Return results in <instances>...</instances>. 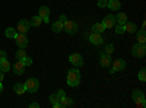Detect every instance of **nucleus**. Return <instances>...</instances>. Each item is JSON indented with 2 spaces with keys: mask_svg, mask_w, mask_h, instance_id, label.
Listing matches in <instances>:
<instances>
[{
  "mask_svg": "<svg viewBox=\"0 0 146 108\" xmlns=\"http://www.w3.org/2000/svg\"><path fill=\"white\" fill-rule=\"evenodd\" d=\"M136 107H137V108H145V107H146L145 99H142V101H136Z\"/></svg>",
  "mask_w": 146,
  "mask_h": 108,
  "instance_id": "34",
  "label": "nucleus"
},
{
  "mask_svg": "<svg viewBox=\"0 0 146 108\" xmlns=\"http://www.w3.org/2000/svg\"><path fill=\"white\" fill-rule=\"evenodd\" d=\"M104 51H105V54H110V56H111V53L114 51V44H107L105 48H104Z\"/></svg>",
  "mask_w": 146,
  "mask_h": 108,
  "instance_id": "27",
  "label": "nucleus"
},
{
  "mask_svg": "<svg viewBox=\"0 0 146 108\" xmlns=\"http://www.w3.org/2000/svg\"><path fill=\"white\" fill-rule=\"evenodd\" d=\"M115 22L120 23V25H124V23L127 22V15H126V13H118V15L115 16Z\"/></svg>",
  "mask_w": 146,
  "mask_h": 108,
  "instance_id": "23",
  "label": "nucleus"
},
{
  "mask_svg": "<svg viewBox=\"0 0 146 108\" xmlns=\"http://www.w3.org/2000/svg\"><path fill=\"white\" fill-rule=\"evenodd\" d=\"M108 5V0H98V6L100 7H107Z\"/></svg>",
  "mask_w": 146,
  "mask_h": 108,
  "instance_id": "32",
  "label": "nucleus"
},
{
  "mask_svg": "<svg viewBox=\"0 0 146 108\" xmlns=\"http://www.w3.org/2000/svg\"><path fill=\"white\" fill-rule=\"evenodd\" d=\"M57 101H58L57 95H56V93H51V95H50V102H51V104H54V102H57Z\"/></svg>",
  "mask_w": 146,
  "mask_h": 108,
  "instance_id": "33",
  "label": "nucleus"
},
{
  "mask_svg": "<svg viewBox=\"0 0 146 108\" xmlns=\"http://www.w3.org/2000/svg\"><path fill=\"white\" fill-rule=\"evenodd\" d=\"M107 7H110L111 10H118V9L121 7V3L118 2V0H108Z\"/></svg>",
  "mask_w": 146,
  "mask_h": 108,
  "instance_id": "20",
  "label": "nucleus"
},
{
  "mask_svg": "<svg viewBox=\"0 0 146 108\" xmlns=\"http://www.w3.org/2000/svg\"><path fill=\"white\" fill-rule=\"evenodd\" d=\"M15 57H16V60H23V58L27 57V51H25V48H19V50L16 51Z\"/></svg>",
  "mask_w": 146,
  "mask_h": 108,
  "instance_id": "25",
  "label": "nucleus"
},
{
  "mask_svg": "<svg viewBox=\"0 0 146 108\" xmlns=\"http://www.w3.org/2000/svg\"><path fill=\"white\" fill-rule=\"evenodd\" d=\"M7 54H6V51H3V50H0V58H5Z\"/></svg>",
  "mask_w": 146,
  "mask_h": 108,
  "instance_id": "38",
  "label": "nucleus"
},
{
  "mask_svg": "<svg viewBox=\"0 0 146 108\" xmlns=\"http://www.w3.org/2000/svg\"><path fill=\"white\" fill-rule=\"evenodd\" d=\"M25 89H27V92H31V93H35L36 91L40 89V82H38V79H35V78H31V79H28L25 83Z\"/></svg>",
  "mask_w": 146,
  "mask_h": 108,
  "instance_id": "3",
  "label": "nucleus"
},
{
  "mask_svg": "<svg viewBox=\"0 0 146 108\" xmlns=\"http://www.w3.org/2000/svg\"><path fill=\"white\" fill-rule=\"evenodd\" d=\"M114 31H115L117 34H123V32H124V27L120 25V23H115V25H114Z\"/></svg>",
  "mask_w": 146,
  "mask_h": 108,
  "instance_id": "28",
  "label": "nucleus"
},
{
  "mask_svg": "<svg viewBox=\"0 0 146 108\" xmlns=\"http://www.w3.org/2000/svg\"><path fill=\"white\" fill-rule=\"evenodd\" d=\"M69 62L75 66V67H80V66L83 64V58H82L80 54H72V56L69 57Z\"/></svg>",
  "mask_w": 146,
  "mask_h": 108,
  "instance_id": "13",
  "label": "nucleus"
},
{
  "mask_svg": "<svg viewBox=\"0 0 146 108\" xmlns=\"http://www.w3.org/2000/svg\"><path fill=\"white\" fill-rule=\"evenodd\" d=\"M3 79H5V72L0 70V82H3Z\"/></svg>",
  "mask_w": 146,
  "mask_h": 108,
  "instance_id": "39",
  "label": "nucleus"
},
{
  "mask_svg": "<svg viewBox=\"0 0 146 108\" xmlns=\"http://www.w3.org/2000/svg\"><path fill=\"white\" fill-rule=\"evenodd\" d=\"M58 102H60V105H62V108H64V107H73V105H75L73 99H72V98H69V97H63V98H60V99H58Z\"/></svg>",
  "mask_w": 146,
  "mask_h": 108,
  "instance_id": "15",
  "label": "nucleus"
},
{
  "mask_svg": "<svg viewBox=\"0 0 146 108\" xmlns=\"http://www.w3.org/2000/svg\"><path fill=\"white\" fill-rule=\"evenodd\" d=\"M89 41H91V44H94V45H101V44H102V41H104L102 34L92 32V34L89 35Z\"/></svg>",
  "mask_w": 146,
  "mask_h": 108,
  "instance_id": "11",
  "label": "nucleus"
},
{
  "mask_svg": "<svg viewBox=\"0 0 146 108\" xmlns=\"http://www.w3.org/2000/svg\"><path fill=\"white\" fill-rule=\"evenodd\" d=\"M100 64L102 66V67H110L111 66V63H113V58H111V56L110 54H105V53H100Z\"/></svg>",
  "mask_w": 146,
  "mask_h": 108,
  "instance_id": "9",
  "label": "nucleus"
},
{
  "mask_svg": "<svg viewBox=\"0 0 146 108\" xmlns=\"http://www.w3.org/2000/svg\"><path fill=\"white\" fill-rule=\"evenodd\" d=\"M0 70L2 72H9L10 70V63H9V60L6 57L0 58Z\"/></svg>",
  "mask_w": 146,
  "mask_h": 108,
  "instance_id": "17",
  "label": "nucleus"
},
{
  "mask_svg": "<svg viewBox=\"0 0 146 108\" xmlns=\"http://www.w3.org/2000/svg\"><path fill=\"white\" fill-rule=\"evenodd\" d=\"M53 105V108H62V105H60V102L57 101V102H54V104H51Z\"/></svg>",
  "mask_w": 146,
  "mask_h": 108,
  "instance_id": "37",
  "label": "nucleus"
},
{
  "mask_svg": "<svg viewBox=\"0 0 146 108\" xmlns=\"http://www.w3.org/2000/svg\"><path fill=\"white\" fill-rule=\"evenodd\" d=\"M25 64H23V62H22V60H18V62L13 64V67H12V69H13V72H15V75H18V76H22L23 75V72H25Z\"/></svg>",
  "mask_w": 146,
  "mask_h": 108,
  "instance_id": "12",
  "label": "nucleus"
},
{
  "mask_svg": "<svg viewBox=\"0 0 146 108\" xmlns=\"http://www.w3.org/2000/svg\"><path fill=\"white\" fill-rule=\"evenodd\" d=\"M15 41H16V45L19 47V48H27V45H28V37H27V34H16V37H15Z\"/></svg>",
  "mask_w": 146,
  "mask_h": 108,
  "instance_id": "6",
  "label": "nucleus"
},
{
  "mask_svg": "<svg viewBox=\"0 0 146 108\" xmlns=\"http://www.w3.org/2000/svg\"><path fill=\"white\" fill-rule=\"evenodd\" d=\"M16 28H18V32L19 34H27L31 29V22L27 21V19H22V21L18 22V27Z\"/></svg>",
  "mask_w": 146,
  "mask_h": 108,
  "instance_id": "7",
  "label": "nucleus"
},
{
  "mask_svg": "<svg viewBox=\"0 0 146 108\" xmlns=\"http://www.w3.org/2000/svg\"><path fill=\"white\" fill-rule=\"evenodd\" d=\"M123 27H124V32H129V34H135L137 31L136 23H133V22H126Z\"/></svg>",
  "mask_w": 146,
  "mask_h": 108,
  "instance_id": "14",
  "label": "nucleus"
},
{
  "mask_svg": "<svg viewBox=\"0 0 146 108\" xmlns=\"http://www.w3.org/2000/svg\"><path fill=\"white\" fill-rule=\"evenodd\" d=\"M29 22H31V27H40L41 22H42V19H41L40 16H32V19H31Z\"/></svg>",
  "mask_w": 146,
  "mask_h": 108,
  "instance_id": "26",
  "label": "nucleus"
},
{
  "mask_svg": "<svg viewBox=\"0 0 146 108\" xmlns=\"http://www.w3.org/2000/svg\"><path fill=\"white\" fill-rule=\"evenodd\" d=\"M22 62H23V64H25V66H32V58H31V57H28V56H27L25 58H23Z\"/></svg>",
  "mask_w": 146,
  "mask_h": 108,
  "instance_id": "30",
  "label": "nucleus"
},
{
  "mask_svg": "<svg viewBox=\"0 0 146 108\" xmlns=\"http://www.w3.org/2000/svg\"><path fill=\"white\" fill-rule=\"evenodd\" d=\"M131 98H133V101H142V99H145V93L140 91V89H135L133 91V93H131Z\"/></svg>",
  "mask_w": 146,
  "mask_h": 108,
  "instance_id": "16",
  "label": "nucleus"
},
{
  "mask_svg": "<svg viewBox=\"0 0 146 108\" xmlns=\"http://www.w3.org/2000/svg\"><path fill=\"white\" fill-rule=\"evenodd\" d=\"M91 29H92V32H98V34H102V32L105 31V27L102 25V22H101V23H94Z\"/></svg>",
  "mask_w": 146,
  "mask_h": 108,
  "instance_id": "22",
  "label": "nucleus"
},
{
  "mask_svg": "<svg viewBox=\"0 0 146 108\" xmlns=\"http://www.w3.org/2000/svg\"><path fill=\"white\" fill-rule=\"evenodd\" d=\"M13 91H15V93H18V95H22V93L27 92L25 85H23V83H15V85H13Z\"/></svg>",
  "mask_w": 146,
  "mask_h": 108,
  "instance_id": "18",
  "label": "nucleus"
},
{
  "mask_svg": "<svg viewBox=\"0 0 146 108\" xmlns=\"http://www.w3.org/2000/svg\"><path fill=\"white\" fill-rule=\"evenodd\" d=\"M139 79H140L142 82L146 80V70H145V69H140V72H139Z\"/></svg>",
  "mask_w": 146,
  "mask_h": 108,
  "instance_id": "29",
  "label": "nucleus"
},
{
  "mask_svg": "<svg viewBox=\"0 0 146 108\" xmlns=\"http://www.w3.org/2000/svg\"><path fill=\"white\" fill-rule=\"evenodd\" d=\"M38 16H40L45 23H48V22H50V9H48L47 6H41V7L38 9Z\"/></svg>",
  "mask_w": 146,
  "mask_h": 108,
  "instance_id": "8",
  "label": "nucleus"
},
{
  "mask_svg": "<svg viewBox=\"0 0 146 108\" xmlns=\"http://www.w3.org/2000/svg\"><path fill=\"white\" fill-rule=\"evenodd\" d=\"M3 92V85H2V82H0V93Z\"/></svg>",
  "mask_w": 146,
  "mask_h": 108,
  "instance_id": "40",
  "label": "nucleus"
},
{
  "mask_svg": "<svg viewBox=\"0 0 146 108\" xmlns=\"http://www.w3.org/2000/svg\"><path fill=\"white\" fill-rule=\"evenodd\" d=\"M56 95H57V98H58V99H60V98H63V97H66V93H64L63 89H58V91L56 92Z\"/></svg>",
  "mask_w": 146,
  "mask_h": 108,
  "instance_id": "31",
  "label": "nucleus"
},
{
  "mask_svg": "<svg viewBox=\"0 0 146 108\" xmlns=\"http://www.w3.org/2000/svg\"><path fill=\"white\" fill-rule=\"evenodd\" d=\"M137 32V42H140V44H145L146 42V34H145V28H140L139 31H136Z\"/></svg>",
  "mask_w": 146,
  "mask_h": 108,
  "instance_id": "21",
  "label": "nucleus"
},
{
  "mask_svg": "<svg viewBox=\"0 0 146 108\" xmlns=\"http://www.w3.org/2000/svg\"><path fill=\"white\" fill-rule=\"evenodd\" d=\"M78 28H79V25H78V22H75V21H64L63 22V31H66L70 35L76 34Z\"/></svg>",
  "mask_w": 146,
  "mask_h": 108,
  "instance_id": "4",
  "label": "nucleus"
},
{
  "mask_svg": "<svg viewBox=\"0 0 146 108\" xmlns=\"http://www.w3.org/2000/svg\"><path fill=\"white\" fill-rule=\"evenodd\" d=\"M58 21H62V22H64V21H67V16H66V15H60Z\"/></svg>",
  "mask_w": 146,
  "mask_h": 108,
  "instance_id": "35",
  "label": "nucleus"
},
{
  "mask_svg": "<svg viewBox=\"0 0 146 108\" xmlns=\"http://www.w3.org/2000/svg\"><path fill=\"white\" fill-rule=\"evenodd\" d=\"M51 29H53V32H56V34L62 32V31H63V22H62V21H56L53 25H51Z\"/></svg>",
  "mask_w": 146,
  "mask_h": 108,
  "instance_id": "19",
  "label": "nucleus"
},
{
  "mask_svg": "<svg viewBox=\"0 0 146 108\" xmlns=\"http://www.w3.org/2000/svg\"><path fill=\"white\" fill-rule=\"evenodd\" d=\"M67 83L72 88H76L80 83V72H79V69L73 67L67 72Z\"/></svg>",
  "mask_w": 146,
  "mask_h": 108,
  "instance_id": "1",
  "label": "nucleus"
},
{
  "mask_svg": "<svg viewBox=\"0 0 146 108\" xmlns=\"http://www.w3.org/2000/svg\"><path fill=\"white\" fill-rule=\"evenodd\" d=\"M16 34H18V32H16L15 28H6V31H5V35H6L7 38H15Z\"/></svg>",
  "mask_w": 146,
  "mask_h": 108,
  "instance_id": "24",
  "label": "nucleus"
},
{
  "mask_svg": "<svg viewBox=\"0 0 146 108\" xmlns=\"http://www.w3.org/2000/svg\"><path fill=\"white\" fill-rule=\"evenodd\" d=\"M115 16L114 15H107L105 18H104V21H102V25L105 27V29H108V28H114V25H115Z\"/></svg>",
  "mask_w": 146,
  "mask_h": 108,
  "instance_id": "10",
  "label": "nucleus"
},
{
  "mask_svg": "<svg viewBox=\"0 0 146 108\" xmlns=\"http://www.w3.org/2000/svg\"><path fill=\"white\" fill-rule=\"evenodd\" d=\"M131 54H133V57H136V58L145 57V54H146V47H145V44L136 42L135 45L131 47Z\"/></svg>",
  "mask_w": 146,
  "mask_h": 108,
  "instance_id": "2",
  "label": "nucleus"
},
{
  "mask_svg": "<svg viewBox=\"0 0 146 108\" xmlns=\"http://www.w3.org/2000/svg\"><path fill=\"white\" fill-rule=\"evenodd\" d=\"M29 107H31V108H40V104H36V102H32V104H29Z\"/></svg>",
  "mask_w": 146,
  "mask_h": 108,
  "instance_id": "36",
  "label": "nucleus"
},
{
  "mask_svg": "<svg viewBox=\"0 0 146 108\" xmlns=\"http://www.w3.org/2000/svg\"><path fill=\"white\" fill-rule=\"evenodd\" d=\"M124 69H126V60L118 58V60H115V62L111 63V69H110V73L114 75L115 72H123Z\"/></svg>",
  "mask_w": 146,
  "mask_h": 108,
  "instance_id": "5",
  "label": "nucleus"
}]
</instances>
